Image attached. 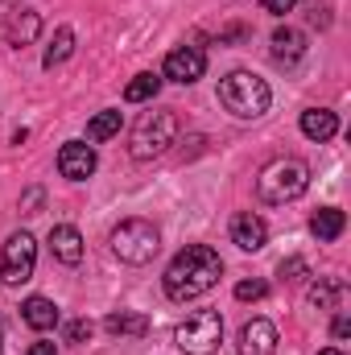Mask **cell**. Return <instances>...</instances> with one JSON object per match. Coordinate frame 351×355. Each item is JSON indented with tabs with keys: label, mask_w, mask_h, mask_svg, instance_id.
I'll use <instances>...</instances> for the list:
<instances>
[{
	"label": "cell",
	"mask_w": 351,
	"mask_h": 355,
	"mask_svg": "<svg viewBox=\"0 0 351 355\" xmlns=\"http://www.w3.org/2000/svg\"><path fill=\"white\" fill-rule=\"evenodd\" d=\"M223 277V257L211 244H186L174 261L166 265L162 289L170 302H194L203 293H211Z\"/></svg>",
	"instance_id": "obj_1"
},
{
	"label": "cell",
	"mask_w": 351,
	"mask_h": 355,
	"mask_svg": "<svg viewBox=\"0 0 351 355\" xmlns=\"http://www.w3.org/2000/svg\"><path fill=\"white\" fill-rule=\"evenodd\" d=\"M306 190H310V166L302 157H273L257 174V198L268 207L298 202Z\"/></svg>",
	"instance_id": "obj_2"
},
{
	"label": "cell",
	"mask_w": 351,
	"mask_h": 355,
	"mask_svg": "<svg viewBox=\"0 0 351 355\" xmlns=\"http://www.w3.org/2000/svg\"><path fill=\"white\" fill-rule=\"evenodd\" d=\"M219 103L236 120H261L273 107V87L252 71H232V75L219 79Z\"/></svg>",
	"instance_id": "obj_3"
},
{
	"label": "cell",
	"mask_w": 351,
	"mask_h": 355,
	"mask_svg": "<svg viewBox=\"0 0 351 355\" xmlns=\"http://www.w3.org/2000/svg\"><path fill=\"white\" fill-rule=\"evenodd\" d=\"M178 132H182V124H178V116L170 107L145 112L137 120L132 137H128V157L132 162H153V157L170 153V145H178Z\"/></svg>",
	"instance_id": "obj_4"
},
{
	"label": "cell",
	"mask_w": 351,
	"mask_h": 355,
	"mask_svg": "<svg viewBox=\"0 0 351 355\" xmlns=\"http://www.w3.org/2000/svg\"><path fill=\"white\" fill-rule=\"evenodd\" d=\"M108 244H112L116 261L141 268V265H149V261L162 252V232H157L149 219H124V223H116V227H112Z\"/></svg>",
	"instance_id": "obj_5"
},
{
	"label": "cell",
	"mask_w": 351,
	"mask_h": 355,
	"mask_svg": "<svg viewBox=\"0 0 351 355\" xmlns=\"http://www.w3.org/2000/svg\"><path fill=\"white\" fill-rule=\"evenodd\" d=\"M174 343L182 355H215L223 343V318L215 310H194L174 327Z\"/></svg>",
	"instance_id": "obj_6"
},
{
	"label": "cell",
	"mask_w": 351,
	"mask_h": 355,
	"mask_svg": "<svg viewBox=\"0 0 351 355\" xmlns=\"http://www.w3.org/2000/svg\"><path fill=\"white\" fill-rule=\"evenodd\" d=\"M33 268H37V240L29 232H12L0 248V281L8 289H21L33 281Z\"/></svg>",
	"instance_id": "obj_7"
},
{
	"label": "cell",
	"mask_w": 351,
	"mask_h": 355,
	"mask_svg": "<svg viewBox=\"0 0 351 355\" xmlns=\"http://www.w3.org/2000/svg\"><path fill=\"white\" fill-rule=\"evenodd\" d=\"M0 29H4V37H8L12 50H25V46H33L42 37V12L0 4Z\"/></svg>",
	"instance_id": "obj_8"
},
{
	"label": "cell",
	"mask_w": 351,
	"mask_h": 355,
	"mask_svg": "<svg viewBox=\"0 0 351 355\" xmlns=\"http://www.w3.org/2000/svg\"><path fill=\"white\" fill-rule=\"evenodd\" d=\"M162 75H166L170 83L190 87V83H198V79L207 75V54H203L198 46H178V50H170V54H166Z\"/></svg>",
	"instance_id": "obj_9"
},
{
	"label": "cell",
	"mask_w": 351,
	"mask_h": 355,
	"mask_svg": "<svg viewBox=\"0 0 351 355\" xmlns=\"http://www.w3.org/2000/svg\"><path fill=\"white\" fill-rule=\"evenodd\" d=\"M95 166H99V157H95V145H87V141H67L58 149V174L67 182H87Z\"/></svg>",
	"instance_id": "obj_10"
},
{
	"label": "cell",
	"mask_w": 351,
	"mask_h": 355,
	"mask_svg": "<svg viewBox=\"0 0 351 355\" xmlns=\"http://www.w3.org/2000/svg\"><path fill=\"white\" fill-rule=\"evenodd\" d=\"M232 244L240 252H261L268 244V223H264L257 211H240L232 215Z\"/></svg>",
	"instance_id": "obj_11"
},
{
	"label": "cell",
	"mask_w": 351,
	"mask_h": 355,
	"mask_svg": "<svg viewBox=\"0 0 351 355\" xmlns=\"http://www.w3.org/2000/svg\"><path fill=\"white\" fill-rule=\"evenodd\" d=\"M277 327L268 318H252L240 327V355H277Z\"/></svg>",
	"instance_id": "obj_12"
},
{
	"label": "cell",
	"mask_w": 351,
	"mask_h": 355,
	"mask_svg": "<svg viewBox=\"0 0 351 355\" xmlns=\"http://www.w3.org/2000/svg\"><path fill=\"white\" fill-rule=\"evenodd\" d=\"M50 252H54V261L58 265H83V236H79V227L75 223H58V227H50Z\"/></svg>",
	"instance_id": "obj_13"
},
{
	"label": "cell",
	"mask_w": 351,
	"mask_h": 355,
	"mask_svg": "<svg viewBox=\"0 0 351 355\" xmlns=\"http://www.w3.org/2000/svg\"><path fill=\"white\" fill-rule=\"evenodd\" d=\"M298 128H302L306 141L327 145V141H335V132H339V116H335L331 107H306L302 120H298Z\"/></svg>",
	"instance_id": "obj_14"
},
{
	"label": "cell",
	"mask_w": 351,
	"mask_h": 355,
	"mask_svg": "<svg viewBox=\"0 0 351 355\" xmlns=\"http://www.w3.org/2000/svg\"><path fill=\"white\" fill-rule=\"evenodd\" d=\"M268 42H273V62H281V67H293V62H302V54H306V33L293 29V25L273 29Z\"/></svg>",
	"instance_id": "obj_15"
},
{
	"label": "cell",
	"mask_w": 351,
	"mask_h": 355,
	"mask_svg": "<svg viewBox=\"0 0 351 355\" xmlns=\"http://www.w3.org/2000/svg\"><path fill=\"white\" fill-rule=\"evenodd\" d=\"M58 318H62L58 306H54L50 297H42V293H33V297L21 302V322H25L29 331H37V335H42V331H54Z\"/></svg>",
	"instance_id": "obj_16"
},
{
	"label": "cell",
	"mask_w": 351,
	"mask_h": 355,
	"mask_svg": "<svg viewBox=\"0 0 351 355\" xmlns=\"http://www.w3.org/2000/svg\"><path fill=\"white\" fill-rule=\"evenodd\" d=\"M343 232H348V215H343L339 207H318V211L310 215V236H314L318 244H335Z\"/></svg>",
	"instance_id": "obj_17"
},
{
	"label": "cell",
	"mask_w": 351,
	"mask_h": 355,
	"mask_svg": "<svg viewBox=\"0 0 351 355\" xmlns=\"http://www.w3.org/2000/svg\"><path fill=\"white\" fill-rule=\"evenodd\" d=\"M103 331L112 339H145L149 335V318L137 314V310H116V314L103 318Z\"/></svg>",
	"instance_id": "obj_18"
},
{
	"label": "cell",
	"mask_w": 351,
	"mask_h": 355,
	"mask_svg": "<svg viewBox=\"0 0 351 355\" xmlns=\"http://www.w3.org/2000/svg\"><path fill=\"white\" fill-rule=\"evenodd\" d=\"M343 297H348V285H343L339 277H318V281L310 285V306H314V310H339Z\"/></svg>",
	"instance_id": "obj_19"
},
{
	"label": "cell",
	"mask_w": 351,
	"mask_h": 355,
	"mask_svg": "<svg viewBox=\"0 0 351 355\" xmlns=\"http://www.w3.org/2000/svg\"><path fill=\"white\" fill-rule=\"evenodd\" d=\"M120 128H124V112H116V107L95 112L87 120V145H103V141L120 137Z\"/></svg>",
	"instance_id": "obj_20"
},
{
	"label": "cell",
	"mask_w": 351,
	"mask_h": 355,
	"mask_svg": "<svg viewBox=\"0 0 351 355\" xmlns=\"http://www.w3.org/2000/svg\"><path fill=\"white\" fill-rule=\"evenodd\" d=\"M71 54H75V29H71V25H58V29H54V42H50L46 54H42V71L62 67Z\"/></svg>",
	"instance_id": "obj_21"
},
{
	"label": "cell",
	"mask_w": 351,
	"mask_h": 355,
	"mask_svg": "<svg viewBox=\"0 0 351 355\" xmlns=\"http://www.w3.org/2000/svg\"><path fill=\"white\" fill-rule=\"evenodd\" d=\"M162 75H153V71H141L128 87H124V99L128 103H149V99H157V91H162Z\"/></svg>",
	"instance_id": "obj_22"
},
{
	"label": "cell",
	"mask_w": 351,
	"mask_h": 355,
	"mask_svg": "<svg viewBox=\"0 0 351 355\" xmlns=\"http://www.w3.org/2000/svg\"><path fill=\"white\" fill-rule=\"evenodd\" d=\"M306 277H310V265H306L302 257H285V261L277 265V281H281V285H302Z\"/></svg>",
	"instance_id": "obj_23"
},
{
	"label": "cell",
	"mask_w": 351,
	"mask_h": 355,
	"mask_svg": "<svg viewBox=\"0 0 351 355\" xmlns=\"http://www.w3.org/2000/svg\"><path fill=\"white\" fill-rule=\"evenodd\" d=\"M264 297H268V285H264V281H257V277L236 285V302H264Z\"/></svg>",
	"instance_id": "obj_24"
},
{
	"label": "cell",
	"mask_w": 351,
	"mask_h": 355,
	"mask_svg": "<svg viewBox=\"0 0 351 355\" xmlns=\"http://www.w3.org/2000/svg\"><path fill=\"white\" fill-rule=\"evenodd\" d=\"M17 207H21V215H37V211L46 207V190H42V186H29V190L21 194Z\"/></svg>",
	"instance_id": "obj_25"
},
{
	"label": "cell",
	"mask_w": 351,
	"mask_h": 355,
	"mask_svg": "<svg viewBox=\"0 0 351 355\" xmlns=\"http://www.w3.org/2000/svg\"><path fill=\"white\" fill-rule=\"evenodd\" d=\"M91 335H95V322H91V318H75V322H67V343H87Z\"/></svg>",
	"instance_id": "obj_26"
},
{
	"label": "cell",
	"mask_w": 351,
	"mask_h": 355,
	"mask_svg": "<svg viewBox=\"0 0 351 355\" xmlns=\"http://www.w3.org/2000/svg\"><path fill=\"white\" fill-rule=\"evenodd\" d=\"M248 37H252L248 25H232V29H219L215 33V46H232V42H248Z\"/></svg>",
	"instance_id": "obj_27"
},
{
	"label": "cell",
	"mask_w": 351,
	"mask_h": 355,
	"mask_svg": "<svg viewBox=\"0 0 351 355\" xmlns=\"http://www.w3.org/2000/svg\"><path fill=\"white\" fill-rule=\"evenodd\" d=\"M306 17H310V25H318V29L331 25V8H327L323 0H310V12H306Z\"/></svg>",
	"instance_id": "obj_28"
},
{
	"label": "cell",
	"mask_w": 351,
	"mask_h": 355,
	"mask_svg": "<svg viewBox=\"0 0 351 355\" xmlns=\"http://www.w3.org/2000/svg\"><path fill=\"white\" fill-rule=\"evenodd\" d=\"M293 4H298V0H261V8H264V12H273V17L293 12Z\"/></svg>",
	"instance_id": "obj_29"
},
{
	"label": "cell",
	"mask_w": 351,
	"mask_h": 355,
	"mask_svg": "<svg viewBox=\"0 0 351 355\" xmlns=\"http://www.w3.org/2000/svg\"><path fill=\"white\" fill-rule=\"evenodd\" d=\"M348 335H351V318L339 310V314H335V322H331V339H348Z\"/></svg>",
	"instance_id": "obj_30"
},
{
	"label": "cell",
	"mask_w": 351,
	"mask_h": 355,
	"mask_svg": "<svg viewBox=\"0 0 351 355\" xmlns=\"http://www.w3.org/2000/svg\"><path fill=\"white\" fill-rule=\"evenodd\" d=\"M25 355H58V347L54 343H46V339H37V343H29V352Z\"/></svg>",
	"instance_id": "obj_31"
},
{
	"label": "cell",
	"mask_w": 351,
	"mask_h": 355,
	"mask_svg": "<svg viewBox=\"0 0 351 355\" xmlns=\"http://www.w3.org/2000/svg\"><path fill=\"white\" fill-rule=\"evenodd\" d=\"M318 355H343V352H339V347H323Z\"/></svg>",
	"instance_id": "obj_32"
},
{
	"label": "cell",
	"mask_w": 351,
	"mask_h": 355,
	"mask_svg": "<svg viewBox=\"0 0 351 355\" xmlns=\"http://www.w3.org/2000/svg\"><path fill=\"white\" fill-rule=\"evenodd\" d=\"M0 352H4V327H0Z\"/></svg>",
	"instance_id": "obj_33"
}]
</instances>
